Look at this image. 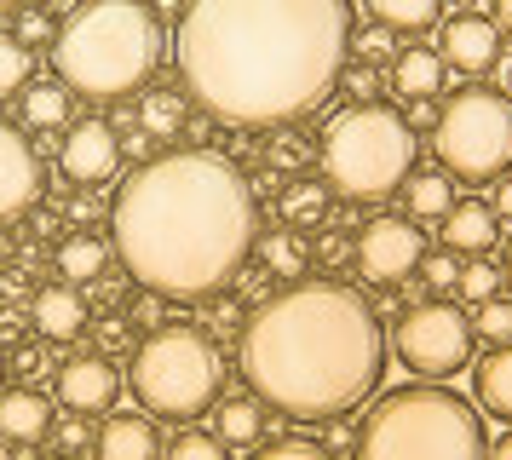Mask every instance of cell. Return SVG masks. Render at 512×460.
Instances as JSON below:
<instances>
[{
	"instance_id": "83f0119b",
	"label": "cell",
	"mask_w": 512,
	"mask_h": 460,
	"mask_svg": "<svg viewBox=\"0 0 512 460\" xmlns=\"http://www.w3.org/2000/svg\"><path fill=\"white\" fill-rule=\"evenodd\" d=\"M259 253H265V271L288 276V282H300L305 265H311V248L300 242V230H277V236H265V242H259Z\"/></svg>"
},
{
	"instance_id": "603a6c76",
	"label": "cell",
	"mask_w": 512,
	"mask_h": 460,
	"mask_svg": "<svg viewBox=\"0 0 512 460\" xmlns=\"http://www.w3.org/2000/svg\"><path fill=\"white\" fill-rule=\"evenodd\" d=\"M455 207L449 173H409L403 179V219H443Z\"/></svg>"
},
{
	"instance_id": "cb8c5ba5",
	"label": "cell",
	"mask_w": 512,
	"mask_h": 460,
	"mask_svg": "<svg viewBox=\"0 0 512 460\" xmlns=\"http://www.w3.org/2000/svg\"><path fill=\"white\" fill-rule=\"evenodd\" d=\"M104 259H110V253H104V242H98L93 230H75V236L58 242V276L75 282V288L93 282V276H104Z\"/></svg>"
},
{
	"instance_id": "9c48e42d",
	"label": "cell",
	"mask_w": 512,
	"mask_h": 460,
	"mask_svg": "<svg viewBox=\"0 0 512 460\" xmlns=\"http://www.w3.org/2000/svg\"><path fill=\"white\" fill-rule=\"evenodd\" d=\"M472 317H466L461 305H449V299H420L409 305L392 328V351L397 363L420 374V380H449V374H461L472 363Z\"/></svg>"
},
{
	"instance_id": "ee69618b",
	"label": "cell",
	"mask_w": 512,
	"mask_h": 460,
	"mask_svg": "<svg viewBox=\"0 0 512 460\" xmlns=\"http://www.w3.org/2000/svg\"><path fill=\"white\" fill-rule=\"evenodd\" d=\"M41 363H47V357H41V345H18V351H12V374H41Z\"/></svg>"
},
{
	"instance_id": "d590c367",
	"label": "cell",
	"mask_w": 512,
	"mask_h": 460,
	"mask_svg": "<svg viewBox=\"0 0 512 460\" xmlns=\"http://www.w3.org/2000/svg\"><path fill=\"white\" fill-rule=\"evenodd\" d=\"M202 305H208V328L219 334V340L242 334V322H248V317H242V305H236V299H219V294H213V299H202Z\"/></svg>"
},
{
	"instance_id": "4dcf8cb0",
	"label": "cell",
	"mask_w": 512,
	"mask_h": 460,
	"mask_svg": "<svg viewBox=\"0 0 512 460\" xmlns=\"http://www.w3.org/2000/svg\"><path fill=\"white\" fill-rule=\"evenodd\" d=\"M472 334L489 340V345H507L512 340V299L489 294L484 305H478V317H472Z\"/></svg>"
},
{
	"instance_id": "8992f818",
	"label": "cell",
	"mask_w": 512,
	"mask_h": 460,
	"mask_svg": "<svg viewBox=\"0 0 512 460\" xmlns=\"http://www.w3.org/2000/svg\"><path fill=\"white\" fill-rule=\"evenodd\" d=\"M415 173V133L392 104H351L323 127V179L346 202H386Z\"/></svg>"
},
{
	"instance_id": "8d00e7d4",
	"label": "cell",
	"mask_w": 512,
	"mask_h": 460,
	"mask_svg": "<svg viewBox=\"0 0 512 460\" xmlns=\"http://www.w3.org/2000/svg\"><path fill=\"white\" fill-rule=\"evenodd\" d=\"M52 443H58V449H64V455H75V449H87V414H64V420H52Z\"/></svg>"
},
{
	"instance_id": "44dd1931",
	"label": "cell",
	"mask_w": 512,
	"mask_h": 460,
	"mask_svg": "<svg viewBox=\"0 0 512 460\" xmlns=\"http://www.w3.org/2000/svg\"><path fill=\"white\" fill-rule=\"evenodd\" d=\"M369 18L392 35H426L443 23V0H363Z\"/></svg>"
},
{
	"instance_id": "f907efd6",
	"label": "cell",
	"mask_w": 512,
	"mask_h": 460,
	"mask_svg": "<svg viewBox=\"0 0 512 460\" xmlns=\"http://www.w3.org/2000/svg\"><path fill=\"white\" fill-rule=\"evenodd\" d=\"M455 6H461V12H478V6H484V0H455Z\"/></svg>"
},
{
	"instance_id": "e0dca14e",
	"label": "cell",
	"mask_w": 512,
	"mask_h": 460,
	"mask_svg": "<svg viewBox=\"0 0 512 460\" xmlns=\"http://www.w3.org/2000/svg\"><path fill=\"white\" fill-rule=\"evenodd\" d=\"M98 460H162V432H156V420L150 414H110L93 437Z\"/></svg>"
},
{
	"instance_id": "f5cc1de1",
	"label": "cell",
	"mask_w": 512,
	"mask_h": 460,
	"mask_svg": "<svg viewBox=\"0 0 512 460\" xmlns=\"http://www.w3.org/2000/svg\"><path fill=\"white\" fill-rule=\"evenodd\" d=\"M0 460H12V443H0Z\"/></svg>"
},
{
	"instance_id": "816d5d0a",
	"label": "cell",
	"mask_w": 512,
	"mask_h": 460,
	"mask_svg": "<svg viewBox=\"0 0 512 460\" xmlns=\"http://www.w3.org/2000/svg\"><path fill=\"white\" fill-rule=\"evenodd\" d=\"M501 276H507V288H512V248H507V271H501Z\"/></svg>"
},
{
	"instance_id": "bcb514c9",
	"label": "cell",
	"mask_w": 512,
	"mask_h": 460,
	"mask_svg": "<svg viewBox=\"0 0 512 460\" xmlns=\"http://www.w3.org/2000/svg\"><path fill=\"white\" fill-rule=\"evenodd\" d=\"M489 207H495V219H507L512 225V173H507V184H495V202Z\"/></svg>"
},
{
	"instance_id": "4fadbf2b",
	"label": "cell",
	"mask_w": 512,
	"mask_h": 460,
	"mask_svg": "<svg viewBox=\"0 0 512 460\" xmlns=\"http://www.w3.org/2000/svg\"><path fill=\"white\" fill-rule=\"evenodd\" d=\"M41 196V156L24 138V127H12L0 115V225H12L18 213H29Z\"/></svg>"
},
{
	"instance_id": "f546056e",
	"label": "cell",
	"mask_w": 512,
	"mask_h": 460,
	"mask_svg": "<svg viewBox=\"0 0 512 460\" xmlns=\"http://www.w3.org/2000/svg\"><path fill=\"white\" fill-rule=\"evenodd\" d=\"M162 455L167 460H231V443H219V432H196V426H185L173 443H162Z\"/></svg>"
},
{
	"instance_id": "30bf717a",
	"label": "cell",
	"mask_w": 512,
	"mask_h": 460,
	"mask_svg": "<svg viewBox=\"0 0 512 460\" xmlns=\"http://www.w3.org/2000/svg\"><path fill=\"white\" fill-rule=\"evenodd\" d=\"M420 230L415 219H403V213H386V219H369V225L357 230V242H351V265L357 276H369V282H403V276H415L420 265Z\"/></svg>"
},
{
	"instance_id": "f6af8a7d",
	"label": "cell",
	"mask_w": 512,
	"mask_h": 460,
	"mask_svg": "<svg viewBox=\"0 0 512 460\" xmlns=\"http://www.w3.org/2000/svg\"><path fill=\"white\" fill-rule=\"evenodd\" d=\"M133 322H144V328H162V299H156V294L133 299Z\"/></svg>"
},
{
	"instance_id": "7402d4cb",
	"label": "cell",
	"mask_w": 512,
	"mask_h": 460,
	"mask_svg": "<svg viewBox=\"0 0 512 460\" xmlns=\"http://www.w3.org/2000/svg\"><path fill=\"white\" fill-rule=\"evenodd\" d=\"M18 98H24V121L35 127V133L64 127V121H70V104H75V92L64 87V81H29Z\"/></svg>"
},
{
	"instance_id": "7bdbcfd3",
	"label": "cell",
	"mask_w": 512,
	"mask_h": 460,
	"mask_svg": "<svg viewBox=\"0 0 512 460\" xmlns=\"http://www.w3.org/2000/svg\"><path fill=\"white\" fill-rule=\"evenodd\" d=\"M121 345H127V322H121V317H104V322H98V351L110 357V351H121Z\"/></svg>"
},
{
	"instance_id": "ac0fdd59",
	"label": "cell",
	"mask_w": 512,
	"mask_h": 460,
	"mask_svg": "<svg viewBox=\"0 0 512 460\" xmlns=\"http://www.w3.org/2000/svg\"><path fill=\"white\" fill-rule=\"evenodd\" d=\"M495 236H501V219H495L489 202H455L449 213H443V248L449 253L478 259V253L495 248Z\"/></svg>"
},
{
	"instance_id": "277c9868",
	"label": "cell",
	"mask_w": 512,
	"mask_h": 460,
	"mask_svg": "<svg viewBox=\"0 0 512 460\" xmlns=\"http://www.w3.org/2000/svg\"><path fill=\"white\" fill-rule=\"evenodd\" d=\"M167 58V29L150 0H81L52 35L58 81L81 98H133L156 81Z\"/></svg>"
},
{
	"instance_id": "52a82bcc",
	"label": "cell",
	"mask_w": 512,
	"mask_h": 460,
	"mask_svg": "<svg viewBox=\"0 0 512 460\" xmlns=\"http://www.w3.org/2000/svg\"><path fill=\"white\" fill-rule=\"evenodd\" d=\"M127 386L139 397L144 414H162L190 426L196 414H208L219 403L225 386V363L202 328L190 322H162L133 345V363H127Z\"/></svg>"
},
{
	"instance_id": "ba28073f",
	"label": "cell",
	"mask_w": 512,
	"mask_h": 460,
	"mask_svg": "<svg viewBox=\"0 0 512 460\" xmlns=\"http://www.w3.org/2000/svg\"><path fill=\"white\" fill-rule=\"evenodd\" d=\"M432 150H438L443 173H455L466 184L507 179V167H512V98L501 87L449 92L438 104Z\"/></svg>"
},
{
	"instance_id": "7a4b0ae2",
	"label": "cell",
	"mask_w": 512,
	"mask_h": 460,
	"mask_svg": "<svg viewBox=\"0 0 512 460\" xmlns=\"http://www.w3.org/2000/svg\"><path fill=\"white\" fill-rule=\"evenodd\" d=\"M121 271L162 305L225 294L259 248V196L219 150H167L139 161L110 202Z\"/></svg>"
},
{
	"instance_id": "6da1fadb",
	"label": "cell",
	"mask_w": 512,
	"mask_h": 460,
	"mask_svg": "<svg viewBox=\"0 0 512 460\" xmlns=\"http://www.w3.org/2000/svg\"><path fill=\"white\" fill-rule=\"evenodd\" d=\"M346 58L351 0H185L179 12V87L231 127L317 115Z\"/></svg>"
},
{
	"instance_id": "5b68a950",
	"label": "cell",
	"mask_w": 512,
	"mask_h": 460,
	"mask_svg": "<svg viewBox=\"0 0 512 460\" xmlns=\"http://www.w3.org/2000/svg\"><path fill=\"white\" fill-rule=\"evenodd\" d=\"M351 460H489L484 414L461 391L409 380L363 414Z\"/></svg>"
},
{
	"instance_id": "1f68e13d",
	"label": "cell",
	"mask_w": 512,
	"mask_h": 460,
	"mask_svg": "<svg viewBox=\"0 0 512 460\" xmlns=\"http://www.w3.org/2000/svg\"><path fill=\"white\" fill-rule=\"evenodd\" d=\"M455 288H461V299H472V305H484L489 294H501V271L489 265L484 253L472 259V265H461V276H455Z\"/></svg>"
},
{
	"instance_id": "11a10c76",
	"label": "cell",
	"mask_w": 512,
	"mask_h": 460,
	"mask_svg": "<svg viewBox=\"0 0 512 460\" xmlns=\"http://www.w3.org/2000/svg\"><path fill=\"white\" fill-rule=\"evenodd\" d=\"M58 460H75V455H58Z\"/></svg>"
},
{
	"instance_id": "d6986e66",
	"label": "cell",
	"mask_w": 512,
	"mask_h": 460,
	"mask_svg": "<svg viewBox=\"0 0 512 460\" xmlns=\"http://www.w3.org/2000/svg\"><path fill=\"white\" fill-rule=\"evenodd\" d=\"M443 58L438 46H403L392 58V92L403 98V104H415V98H438L443 92Z\"/></svg>"
},
{
	"instance_id": "f1b7e54d",
	"label": "cell",
	"mask_w": 512,
	"mask_h": 460,
	"mask_svg": "<svg viewBox=\"0 0 512 460\" xmlns=\"http://www.w3.org/2000/svg\"><path fill=\"white\" fill-rule=\"evenodd\" d=\"M35 81V52L18 46L12 35H0V98H18Z\"/></svg>"
},
{
	"instance_id": "9a60e30c",
	"label": "cell",
	"mask_w": 512,
	"mask_h": 460,
	"mask_svg": "<svg viewBox=\"0 0 512 460\" xmlns=\"http://www.w3.org/2000/svg\"><path fill=\"white\" fill-rule=\"evenodd\" d=\"M29 317H35V334L47 345H70L87 334V294L75 288V282H52V288H41L35 294V305H29Z\"/></svg>"
},
{
	"instance_id": "f35d334b",
	"label": "cell",
	"mask_w": 512,
	"mask_h": 460,
	"mask_svg": "<svg viewBox=\"0 0 512 460\" xmlns=\"http://www.w3.org/2000/svg\"><path fill=\"white\" fill-rule=\"evenodd\" d=\"M351 46L363 52V64H374V58H386V52H392V29H380V23H374V29H363V35L351 29Z\"/></svg>"
},
{
	"instance_id": "ffe728a7",
	"label": "cell",
	"mask_w": 512,
	"mask_h": 460,
	"mask_svg": "<svg viewBox=\"0 0 512 460\" xmlns=\"http://www.w3.org/2000/svg\"><path fill=\"white\" fill-rule=\"evenodd\" d=\"M472 391H478V409L512 426V340L495 345L484 363L472 368Z\"/></svg>"
},
{
	"instance_id": "5bb4252c",
	"label": "cell",
	"mask_w": 512,
	"mask_h": 460,
	"mask_svg": "<svg viewBox=\"0 0 512 460\" xmlns=\"http://www.w3.org/2000/svg\"><path fill=\"white\" fill-rule=\"evenodd\" d=\"M438 58L443 69H461V75H484L501 58V29L478 12H455V18L438 29Z\"/></svg>"
},
{
	"instance_id": "2e32d148",
	"label": "cell",
	"mask_w": 512,
	"mask_h": 460,
	"mask_svg": "<svg viewBox=\"0 0 512 460\" xmlns=\"http://www.w3.org/2000/svg\"><path fill=\"white\" fill-rule=\"evenodd\" d=\"M52 403L35 386H0V443L29 449V443H47L52 432Z\"/></svg>"
},
{
	"instance_id": "ab89813d",
	"label": "cell",
	"mask_w": 512,
	"mask_h": 460,
	"mask_svg": "<svg viewBox=\"0 0 512 460\" xmlns=\"http://www.w3.org/2000/svg\"><path fill=\"white\" fill-rule=\"evenodd\" d=\"M403 121H409V133H415V127H438V98H415V104H403Z\"/></svg>"
},
{
	"instance_id": "7c38bea8",
	"label": "cell",
	"mask_w": 512,
	"mask_h": 460,
	"mask_svg": "<svg viewBox=\"0 0 512 460\" xmlns=\"http://www.w3.org/2000/svg\"><path fill=\"white\" fill-rule=\"evenodd\" d=\"M116 397H121V368L104 357V351H75L70 363L58 368V403L70 414H110L116 409Z\"/></svg>"
},
{
	"instance_id": "db71d44e",
	"label": "cell",
	"mask_w": 512,
	"mask_h": 460,
	"mask_svg": "<svg viewBox=\"0 0 512 460\" xmlns=\"http://www.w3.org/2000/svg\"><path fill=\"white\" fill-rule=\"evenodd\" d=\"M6 374H12V368H6V357H0V380H6Z\"/></svg>"
},
{
	"instance_id": "c3c4849f",
	"label": "cell",
	"mask_w": 512,
	"mask_h": 460,
	"mask_svg": "<svg viewBox=\"0 0 512 460\" xmlns=\"http://www.w3.org/2000/svg\"><path fill=\"white\" fill-rule=\"evenodd\" d=\"M489 6H495V18H501V23L512 29V0H489Z\"/></svg>"
},
{
	"instance_id": "d4e9b609",
	"label": "cell",
	"mask_w": 512,
	"mask_h": 460,
	"mask_svg": "<svg viewBox=\"0 0 512 460\" xmlns=\"http://www.w3.org/2000/svg\"><path fill=\"white\" fill-rule=\"evenodd\" d=\"M139 127L150 138H173L185 133V87H156L139 98Z\"/></svg>"
},
{
	"instance_id": "8fae6325",
	"label": "cell",
	"mask_w": 512,
	"mask_h": 460,
	"mask_svg": "<svg viewBox=\"0 0 512 460\" xmlns=\"http://www.w3.org/2000/svg\"><path fill=\"white\" fill-rule=\"evenodd\" d=\"M58 167H64V179L70 184H110L121 167V138L110 121H98V115H87V121H75L70 138L58 144Z\"/></svg>"
},
{
	"instance_id": "74e56055",
	"label": "cell",
	"mask_w": 512,
	"mask_h": 460,
	"mask_svg": "<svg viewBox=\"0 0 512 460\" xmlns=\"http://www.w3.org/2000/svg\"><path fill=\"white\" fill-rule=\"evenodd\" d=\"M12 41H18V46H29V52H35L41 41H52V23H47V12H24V18H18V29H12Z\"/></svg>"
},
{
	"instance_id": "7dc6e473",
	"label": "cell",
	"mask_w": 512,
	"mask_h": 460,
	"mask_svg": "<svg viewBox=\"0 0 512 460\" xmlns=\"http://www.w3.org/2000/svg\"><path fill=\"white\" fill-rule=\"evenodd\" d=\"M489 460H512V426L495 437V443H489Z\"/></svg>"
},
{
	"instance_id": "60d3db41",
	"label": "cell",
	"mask_w": 512,
	"mask_h": 460,
	"mask_svg": "<svg viewBox=\"0 0 512 460\" xmlns=\"http://www.w3.org/2000/svg\"><path fill=\"white\" fill-rule=\"evenodd\" d=\"M311 259H317V265H346V236H340V230H328L323 242L311 248Z\"/></svg>"
},
{
	"instance_id": "836d02e7",
	"label": "cell",
	"mask_w": 512,
	"mask_h": 460,
	"mask_svg": "<svg viewBox=\"0 0 512 460\" xmlns=\"http://www.w3.org/2000/svg\"><path fill=\"white\" fill-rule=\"evenodd\" d=\"M420 282L426 288H455V276H461V253H449V248H438V253H420Z\"/></svg>"
},
{
	"instance_id": "b9f144b4",
	"label": "cell",
	"mask_w": 512,
	"mask_h": 460,
	"mask_svg": "<svg viewBox=\"0 0 512 460\" xmlns=\"http://www.w3.org/2000/svg\"><path fill=\"white\" fill-rule=\"evenodd\" d=\"M305 156H311V150H305L300 138H277V144H271V167H300Z\"/></svg>"
},
{
	"instance_id": "4316f807",
	"label": "cell",
	"mask_w": 512,
	"mask_h": 460,
	"mask_svg": "<svg viewBox=\"0 0 512 460\" xmlns=\"http://www.w3.org/2000/svg\"><path fill=\"white\" fill-rule=\"evenodd\" d=\"M282 219L288 225H323L328 219V179H294L282 190Z\"/></svg>"
},
{
	"instance_id": "3957f363",
	"label": "cell",
	"mask_w": 512,
	"mask_h": 460,
	"mask_svg": "<svg viewBox=\"0 0 512 460\" xmlns=\"http://www.w3.org/2000/svg\"><path fill=\"white\" fill-rule=\"evenodd\" d=\"M242 374L277 414L328 426L380 386L386 328L351 282H288L242 322Z\"/></svg>"
},
{
	"instance_id": "e575fe53",
	"label": "cell",
	"mask_w": 512,
	"mask_h": 460,
	"mask_svg": "<svg viewBox=\"0 0 512 460\" xmlns=\"http://www.w3.org/2000/svg\"><path fill=\"white\" fill-rule=\"evenodd\" d=\"M334 87L346 92L351 104H374V92H380V75H374V64H351L346 58V69H340V81Z\"/></svg>"
},
{
	"instance_id": "681fc988",
	"label": "cell",
	"mask_w": 512,
	"mask_h": 460,
	"mask_svg": "<svg viewBox=\"0 0 512 460\" xmlns=\"http://www.w3.org/2000/svg\"><path fill=\"white\" fill-rule=\"evenodd\" d=\"M18 6H29V0H0V12H18Z\"/></svg>"
},
{
	"instance_id": "d6a6232c",
	"label": "cell",
	"mask_w": 512,
	"mask_h": 460,
	"mask_svg": "<svg viewBox=\"0 0 512 460\" xmlns=\"http://www.w3.org/2000/svg\"><path fill=\"white\" fill-rule=\"evenodd\" d=\"M254 460H340L328 443H311V437H277V443H259Z\"/></svg>"
},
{
	"instance_id": "484cf974",
	"label": "cell",
	"mask_w": 512,
	"mask_h": 460,
	"mask_svg": "<svg viewBox=\"0 0 512 460\" xmlns=\"http://www.w3.org/2000/svg\"><path fill=\"white\" fill-rule=\"evenodd\" d=\"M219 443H231V449H242V443H259L265 437V414H259V397H231V403H219Z\"/></svg>"
}]
</instances>
